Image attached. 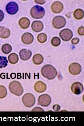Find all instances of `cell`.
Listing matches in <instances>:
<instances>
[{
	"label": "cell",
	"mask_w": 84,
	"mask_h": 126,
	"mask_svg": "<svg viewBox=\"0 0 84 126\" xmlns=\"http://www.w3.org/2000/svg\"><path fill=\"white\" fill-rule=\"evenodd\" d=\"M41 73L43 77L49 80L55 78L57 74L56 68L49 64L46 65L42 67Z\"/></svg>",
	"instance_id": "1"
},
{
	"label": "cell",
	"mask_w": 84,
	"mask_h": 126,
	"mask_svg": "<svg viewBox=\"0 0 84 126\" xmlns=\"http://www.w3.org/2000/svg\"><path fill=\"white\" fill-rule=\"evenodd\" d=\"M9 89L12 94L17 96H21L24 92V89L21 84L17 81H14L10 83Z\"/></svg>",
	"instance_id": "2"
},
{
	"label": "cell",
	"mask_w": 84,
	"mask_h": 126,
	"mask_svg": "<svg viewBox=\"0 0 84 126\" xmlns=\"http://www.w3.org/2000/svg\"><path fill=\"white\" fill-rule=\"evenodd\" d=\"M30 14L33 18L40 19L43 18L45 14L44 8L38 5H35L31 9Z\"/></svg>",
	"instance_id": "3"
},
{
	"label": "cell",
	"mask_w": 84,
	"mask_h": 126,
	"mask_svg": "<svg viewBox=\"0 0 84 126\" xmlns=\"http://www.w3.org/2000/svg\"><path fill=\"white\" fill-rule=\"evenodd\" d=\"M22 102L27 107H33L35 103V97L33 94L31 93L25 94L22 98Z\"/></svg>",
	"instance_id": "4"
},
{
	"label": "cell",
	"mask_w": 84,
	"mask_h": 126,
	"mask_svg": "<svg viewBox=\"0 0 84 126\" xmlns=\"http://www.w3.org/2000/svg\"><path fill=\"white\" fill-rule=\"evenodd\" d=\"M66 20L64 17L57 16L54 17L52 20V24L53 27L56 29H60L65 26Z\"/></svg>",
	"instance_id": "5"
},
{
	"label": "cell",
	"mask_w": 84,
	"mask_h": 126,
	"mask_svg": "<svg viewBox=\"0 0 84 126\" xmlns=\"http://www.w3.org/2000/svg\"><path fill=\"white\" fill-rule=\"evenodd\" d=\"M19 10L18 5L16 2L11 1L9 2L7 4L6 10L8 14L10 15H14L16 14Z\"/></svg>",
	"instance_id": "6"
},
{
	"label": "cell",
	"mask_w": 84,
	"mask_h": 126,
	"mask_svg": "<svg viewBox=\"0 0 84 126\" xmlns=\"http://www.w3.org/2000/svg\"><path fill=\"white\" fill-rule=\"evenodd\" d=\"M38 103L40 105L43 107H47L49 106L51 103V98L48 94H43L38 97Z\"/></svg>",
	"instance_id": "7"
},
{
	"label": "cell",
	"mask_w": 84,
	"mask_h": 126,
	"mask_svg": "<svg viewBox=\"0 0 84 126\" xmlns=\"http://www.w3.org/2000/svg\"><path fill=\"white\" fill-rule=\"evenodd\" d=\"M69 72L73 75L79 74L82 70V68L80 64L77 63H73L69 65L68 67Z\"/></svg>",
	"instance_id": "8"
},
{
	"label": "cell",
	"mask_w": 84,
	"mask_h": 126,
	"mask_svg": "<svg viewBox=\"0 0 84 126\" xmlns=\"http://www.w3.org/2000/svg\"><path fill=\"white\" fill-rule=\"evenodd\" d=\"M59 36L63 41L67 42L73 37V33L71 30L66 29L62 30L60 32Z\"/></svg>",
	"instance_id": "9"
},
{
	"label": "cell",
	"mask_w": 84,
	"mask_h": 126,
	"mask_svg": "<svg viewBox=\"0 0 84 126\" xmlns=\"http://www.w3.org/2000/svg\"><path fill=\"white\" fill-rule=\"evenodd\" d=\"M84 90V86L79 82H74L71 86V90L72 93L76 95L81 94Z\"/></svg>",
	"instance_id": "10"
},
{
	"label": "cell",
	"mask_w": 84,
	"mask_h": 126,
	"mask_svg": "<svg viewBox=\"0 0 84 126\" xmlns=\"http://www.w3.org/2000/svg\"><path fill=\"white\" fill-rule=\"evenodd\" d=\"M51 9L54 13H60L63 11L64 6L61 2L56 1L53 3L52 4Z\"/></svg>",
	"instance_id": "11"
},
{
	"label": "cell",
	"mask_w": 84,
	"mask_h": 126,
	"mask_svg": "<svg viewBox=\"0 0 84 126\" xmlns=\"http://www.w3.org/2000/svg\"><path fill=\"white\" fill-rule=\"evenodd\" d=\"M33 36L29 32L24 33L21 37V40L22 43L25 45H30L32 43L34 40Z\"/></svg>",
	"instance_id": "12"
},
{
	"label": "cell",
	"mask_w": 84,
	"mask_h": 126,
	"mask_svg": "<svg viewBox=\"0 0 84 126\" xmlns=\"http://www.w3.org/2000/svg\"><path fill=\"white\" fill-rule=\"evenodd\" d=\"M47 86L45 83L41 81L36 82L34 85V89L38 93H43L46 91Z\"/></svg>",
	"instance_id": "13"
},
{
	"label": "cell",
	"mask_w": 84,
	"mask_h": 126,
	"mask_svg": "<svg viewBox=\"0 0 84 126\" xmlns=\"http://www.w3.org/2000/svg\"><path fill=\"white\" fill-rule=\"evenodd\" d=\"M19 55L21 59L24 61L28 60L32 55V52L28 49H23L20 51Z\"/></svg>",
	"instance_id": "14"
},
{
	"label": "cell",
	"mask_w": 84,
	"mask_h": 126,
	"mask_svg": "<svg viewBox=\"0 0 84 126\" xmlns=\"http://www.w3.org/2000/svg\"><path fill=\"white\" fill-rule=\"evenodd\" d=\"M32 30L35 32H39L42 31L44 28V24L40 21H34L31 24Z\"/></svg>",
	"instance_id": "15"
},
{
	"label": "cell",
	"mask_w": 84,
	"mask_h": 126,
	"mask_svg": "<svg viewBox=\"0 0 84 126\" xmlns=\"http://www.w3.org/2000/svg\"><path fill=\"white\" fill-rule=\"evenodd\" d=\"M10 31L3 26H0V37L3 39H7L10 35Z\"/></svg>",
	"instance_id": "16"
},
{
	"label": "cell",
	"mask_w": 84,
	"mask_h": 126,
	"mask_svg": "<svg viewBox=\"0 0 84 126\" xmlns=\"http://www.w3.org/2000/svg\"><path fill=\"white\" fill-rule=\"evenodd\" d=\"M30 21L28 18L26 17H22L18 22L19 26L22 29H28L30 25Z\"/></svg>",
	"instance_id": "17"
},
{
	"label": "cell",
	"mask_w": 84,
	"mask_h": 126,
	"mask_svg": "<svg viewBox=\"0 0 84 126\" xmlns=\"http://www.w3.org/2000/svg\"><path fill=\"white\" fill-rule=\"evenodd\" d=\"M33 62L36 65L41 64L44 61V58L42 55L40 54H36L33 56Z\"/></svg>",
	"instance_id": "18"
},
{
	"label": "cell",
	"mask_w": 84,
	"mask_h": 126,
	"mask_svg": "<svg viewBox=\"0 0 84 126\" xmlns=\"http://www.w3.org/2000/svg\"><path fill=\"white\" fill-rule=\"evenodd\" d=\"M74 17L77 20H81L84 17V11L82 9L78 8L74 11Z\"/></svg>",
	"instance_id": "19"
},
{
	"label": "cell",
	"mask_w": 84,
	"mask_h": 126,
	"mask_svg": "<svg viewBox=\"0 0 84 126\" xmlns=\"http://www.w3.org/2000/svg\"><path fill=\"white\" fill-rule=\"evenodd\" d=\"M8 60L9 62L12 64H14L17 63L19 60L18 56L16 53H13L8 56Z\"/></svg>",
	"instance_id": "20"
},
{
	"label": "cell",
	"mask_w": 84,
	"mask_h": 126,
	"mask_svg": "<svg viewBox=\"0 0 84 126\" xmlns=\"http://www.w3.org/2000/svg\"><path fill=\"white\" fill-rule=\"evenodd\" d=\"M1 51L4 54H8L12 51V48L10 45L5 44L3 45L1 47Z\"/></svg>",
	"instance_id": "21"
},
{
	"label": "cell",
	"mask_w": 84,
	"mask_h": 126,
	"mask_svg": "<svg viewBox=\"0 0 84 126\" xmlns=\"http://www.w3.org/2000/svg\"><path fill=\"white\" fill-rule=\"evenodd\" d=\"M37 39L40 43H45L47 39V36L45 33H40L37 36Z\"/></svg>",
	"instance_id": "22"
},
{
	"label": "cell",
	"mask_w": 84,
	"mask_h": 126,
	"mask_svg": "<svg viewBox=\"0 0 84 126\" xmlns=\"http://www.w3.org/2000/svg\"><path fill=\"white\" fill-rule=\"evenodd\" d=\"M8 61L7 58L5 56H0V68H5L7 65Z\"/></svg>",
	"instance_id": "23"
},
{
	"label": "cell",
	"mask_w": 84,
	"mask_h": 126,
	"mask_svg": "<svg viewBox=\"0 0 84 126\" xmlns=\"http://www.w3.org/2000/svg\"><path fill=\"white\" fill-rule=\"evenodd\" d=\"M6 88L3 85H0V99L4 98L7 95Z\"/></svg>",
	"instance_id": "24"
},
{
	"label": "cell",
	"mask_w": 84,
	"mask_h": 126,
	"mask_svg": "<svg viewBox=\"0 0 84 126\" xmlns=\"http://www.w3.org/2000/svg\"><path fill=\"white\" fill-rule=\"evenodd\" d=\"M51 43L54 46H58L61 43L60 39L58 37H54L51 40Z\"/></svg>",
	"instance_id": "25"
},
{
	"label": "cell",
	"mask_w": 84,
	"mask_h": 126,
	"mask_svg": "<svg viewBox=\"0 0 84 126\" xmlns=\"http://www.w3.org/2000/svg\"><path fill=\"white\" fill-rule=\"evenodd\" d=\"M78 33L79 35L81 36H83L84 35V28L83 26L79 27L78 29Z\"/></svg>",
	"instance_id": "26"
},
{
	"label": "cell",
	"mask_w": 84,
	"mask_h": 126,
	"mask_svg": "<svg viewBox=\"0 0 84 126\" xmlns=\"http://www.w3.org/2000/svg\"><path fill=\"white\" fill-rule=\"evenodd\" d=\"M79 39L78 37L73 38L71 40L72 44L74 45H77L79 43Z\"/></svg>",
	"instance_id": "27"
},
{
	"label": "cell",
	"mask_w": 84,
	"mask_h": 126,
	"mask_svg": "<svg viewBox=\"0 0 84 126\" xmlns=\"http://www.w3.org/2000/svg\"><path fill=\"white\" fill-rule=\"evenodd\" d=\"M60 106L58 104H55L53 106V109L54 111H59L60 109Z\"/></svg>",
	"instance_id": "28"
},
{
	"label": "cell",
	"mask_w": 84,
	"mask_h": 126,
	"mask_svg": "<svg viewBox=\"0 0 84 126\" xmlns=\"http://www.w3.org/2000/svg\"><path fill=\"white\" fill-rule=\"evenodd\" d=\"M4 18V14L1 10H0V22H1Z\"/></svg>",
	"instance_id": "29"
},
{
	"label": "cell",
	"mask_w": 84,
	"mask_h": 126,
	"mask_svg": "<svg viewBox=\"0 0 84 126\" xmlns=\"http://www.w3.org/2000/svg\"><path fill=\"white\" fill-rule=\"evenodd\" d=\"M32 111H44V110L42 108L40 107H36L34 108Z\"/></svg>",
	"instance_id": "30"
},
{
	"label": "cell",
	"mask_w": 84,
	"mask_h": 126,
	"mask_svg": "<svg viewBox=\"0 0 84 126\" xmlns=\"http://www.w3.org/2000/svg\"><path fill=\"white\" fill-rule=\"evenodd\" d=\"M11 78L12 79L15 78V77H16V74H15L14 75H13L12 74H11Z\"/></svg>",
	"instance_id": "31"
}]
</instances>
